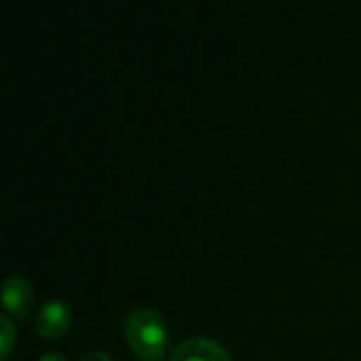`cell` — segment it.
Here are the masks:
<instances>
[{
  "mask_svg": "<svg viewBox=\"0 0 361 361\" xmlns=\"http://www.w3.org/2000/svg\"><path fill=\"white\" fill-rule=\"evenodd\" d=\"M73 323V312L66 302L51 300L43 304L35 314V331L45 340H58L62 338Z\"/></svg>",
  "mask_w": 361,
  "mask_h": 361,
  "instance_id": "2",
  "label": "cell"
},
{
  "mask_svg": "<svg viewBox=\"0 0 361 361\" xmlns=\"http://www.w3.org/2000/svg\"><path fill=\"white\" fill-rule=\"evenodd\" d=\"M39 361H68L62 353H47V355H43Z\"/></svg>",
  "mask_w": 361,
  "mask_h": 361,
  "instance_id": "7",
  "label": "cell"
},
{
  "mask_svg": "<svg viewBox=\"0 0 361 361\" xmlns=\"http://www.w3.org/2000/svg\"><path fill=\"white\" fill-rule=\"evenodd\" d=\"M168 361H232V357L215 340L192 338V340L176 344Z\"/></svg>",
  "mask_w": 361,
  "mask_h": 361,
  "instance_id": "4",
  "label": "cell"
},
{
  "mask_svg": "<svg viewBox=\"0 0 361 361\" xmlns=\"http://www.w3.org/2000/svg\"><path fill=\"white\" fill-rule=\"evenodd\" d=\"M79 361H113L106 353H100V350H92V353H85Z\"/></svg>",
  "mask_w": 361,
  "mask_h": 361,
  "instance_id": "6",
  "label": "cell"
},
{
  "mask_svg": "<svg viewBox=\"0 0 361 361\" xmlns=\"http://www.w3.org/2000/svg\"><path fill=\"white\" fill-rule=\"evenodd\" d=\"M16 340H18L16 325L5 314H0V361H5L11 355Z\"/></svg>",
  "mask_w": 361,
  "mask_h": 361,
  "instance_id": "5",
  "label": "cell"
},
{
  "mask_svg": "<svg viewBox=\"0 0 361 361\" xmlns=\"http://www.w3.org/2000/svg\"><path fill=\"white\" fill-rule=\"evenodd\" d=\"M0 304L3 308L16 317V319H26L32 308H35V287L28 279L13 274L3 283L0 289Z\"/></svg>",
  "mask_w": 361,
  "mask_h": 361,
  "instance_id": "3",
  "label": "cell"
},
{
  "mask_svg": "<svg viewBox=\"0 0 361 361\" xmlns=\"http://www.w3.org/2000/svg\"><path fill=\"white\" fill-rule=\"evenodd\" d=\"M126 342L130 350L145 361H159L170 342L164 317L153 308H136L126 321Z\"/></svg>",
  "mask_w": 361,
  "mask_h": 361,
  "instance_id": "1",
  "label": "cell"
}]
</instances>
